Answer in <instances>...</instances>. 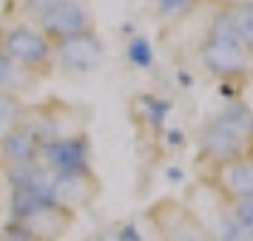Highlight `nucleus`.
Returning <instances> with one entry per match:
<instances>
[{"mask_svg": "<svg viewBox=\"0 0 253 241\" xmlns=\"http://www.w3.org/2000/svg\"><path fill=\"white\" fill-rule=\"evenodd\" d=\"M0 48L9 54V60L17 69L35 71V74H48L51 71V57H54L51 40L40 34L35 26L17 23L12 29H6V34L0 40Z\"/></svg>", "mask_w": 253, "mask_h": 241, "instance_id": "obj_1", "label": "nucleus"}, {"mask_svg": "<svg viewBox=\"0 0 253 241\" xmlns=\"http://www.w3.org/2000/svg\"><path fill=\"white\" fill-rule=\"evenodd\" d=\"M251 128V114L242 108V105H230L228 111L208 122L202 137H199V145H202V153L213 156V159H236V153L242 150V134Z\"/></svg>", "mask_w": 253, "mask_h": 241, "instance_id": "obj_2", "label": "nucleus"}, {"mask_svg": "<svg viewBox=\"0 0 253 241\" xmlns=\"http://www.w3.org/2000/svg\"><path fill=\"white\" fill-rule=\"evenodd\" d=\"M35 29L48 40H66V37H77V34H88L94 29L91 12L85 6V0H77V3H63L51 12L35 17Z\"/></svg>", "mask_w": 253, "mask_h": 241, "instance_id": "obj_3", "label": "nucleus"}, {"mask_svg": "<svg viewBox=\"0 0 253 241\" xmlns=\"http://www.w3.org/2000/svg\"><path fill=\"white\" fill-rule=\"evenodd\" d=\"M54 48V57L66 71L71 74H85V71H94L100 63H103V43L97 40V34H77V37H66V40H57L51 43Z\"/></svg>", "mask_w": 253, "mask_h": 241, "instance_id": "obj_4", "label": "nucleus"}, {"mask_svg": "<svg viewBox=\"0 0 253 241\" xmlns=\"http://www.w3.org/2000/svg\"><path fill=\"white\" fill-rule=\"evenodd\" d=\"M43 168L51 173H85L88 171V142L85 137H57L40 148Z\"/></svg>", "mask_w": 253, "mask_h": 241, "instance_id": "obj_5", "label": "nucleus"}, {"mask_svg": "<svg viewBox=\"0 0 253 241\" xmlns=\"http://www.w3.org/2000/svg\"><path fill=\"white\" fill-rule=\"evenodd\" d=\"M29 241H57L71 224V210L60 207L57 202H46L35 213L12 221Z\"/></svg>", "mask_w": 253, "mask_h": 241, "instance_id": "obj_6", "label": "nucleus"}, {"mask_svg": "<svg viewBox=\"0 0 253 241\" xmlns=\"http://www.w3.org/2000/svg\"><path fill=\"white\" fill-rule=\"evenodd\" d=\"M97 193V184H94L91 173H54L51 179V202H57L60 207H80L88 205Z\"/></svg>", "mask_w": 253, "mask_h": 241, "instance_id": "obj_7", "label": "nucleus"}, {"mask_svg": "<svg viewBox=\"0 0 253 241\" xmlns=\"http://www.w3.org/2000/svg\"><path fill=\"white\" fill-rule=\"evenodd\" d=\"M202 63L208 71H213L219 77H233V74H245L251 66L248 48L245 46H230V43H216L208 40L202 48Z\"/></svg>", "mask_w": 253, "mask_h": 241, "instance_id": "obj_8", "label": "nucleus"}, {"mask_svg": "<svg viewBox=\"0 0 253 241\" xmlns=\"http://www.w3.org/2000/svg\"><path fill=\"white\" fill-rule=\"evenodd\" d=\"M0 156L6 159V165H29V162L40 159V139L32 122H20L9 137L0 142Z\"/></svg>", "mask_w": 253, "mask_h": 241, "instance_id": "obj_9", "label": "nucleus"}, {"mask_svg": "<svg viewBox=\"0 0 253 241\" xmlns=\"http://www.w3.org/2000/svg\"><path fill=\"white\" fill-rule=\"evenodd\" d=\"M222 184L236 199L253 196V162H239V159L228 162L222 168Z\"/></svg>", "mask_w": 253, "mask_h": 241, "instance_id": "obj_10", "label": "nucleus"}, {"mask_svg": "<svg viewBox=\"0 0 253 241\" xmlns=\"http://www.w3.org/2000/svg\"><path fill=\"white\" fill-rule=\"evenodd\" d=\"M26 105L14 91H0V142L23 122Z\"/></svg>", "mask_w": 253, "mask_h": 241, "instance_id": "obj_11", "label": "nucleus"}, {"mask_svg": "<svg viewBox=\"0 0 253 241\" xmlns=\"http://www.w3.org/2000/svg\"><path fill=\"white\" fill-rule=\"evenodd\" d=\"M230 20L236 26L245 48H253V6H239L236 12H230Z\"/></svg>", "mask_w": 253, "mask_h": 241, "instance_id": "obj_12", "label": "nucleus"}, {"mask_svg": "<svg viewBox=\"0 0 253 241\" xmlns=\"http://www.w3.org/2000/svg\"><path fill=\"white\" fill-rule=\"evenodd\" d=\"M128 60H131L137 69H151L154 51H151V43L145 37H131V43H128Z\"/></svg>", "mask_w": 253, "mask_h": 241, "instance_id": "obj_13", "label": "nucleus"}, {"mask_svg": "<svg viewBox=\"0 0 253 241\" xmlns=\"http://www.w3.org/2000/svg\"><path fill=\"white\" fill-rule=\"evenodd\" d=\"M139 103L145 105V114H148L151 119V125H162V119L168 116V111H171V103L168 100H157V97H142Z\"/></svg>", "mask_w": 253, "mask_h": 241, "instance_id": "obj_14", "label": "nucleus"}, {"mask_svg": "<svg viewBox=\"0 0 253 241\" xmlns=\"http://www.w3.org/2000/svg\"><path fill=\"white\" fill-rule=\"evenodd\" d=\"M17 77H20V69H17L12 60H9V54L0 48V91H12Z\"/></svg>", "mask_w": 253, "mask_h": 241, "instance_id": "obj_15", "label": "nucleus"}, {"mask_svg": "<svg viewBox=\"0 0 253 241\" xmlns=\"http://www.w3.org/2000/svg\"><path fill=\"white\" fill-rule=\"evenodd\" d=\"M219 241H253V230H248L245 224H239L236 218H228V221L222 224Z\"/></svg>", "mask_w": 253, "mask_h": 241, "instance_id": "obj_16", "label": "nucleus"}, {"mask_svg": "<svg viewBox=\"0 0 253 241\" xmlns=\"http://www.w3.org/2000/svg\"><path fill=\"white\" fill-rule=\"evenodd\" d=\"M63 3H77V0H23V9L32 14V20H35V17L51 12V9H57Z\"/></svg>", "mask_w": 253, "mask_h": 241, "instance_id": "obj_17", "label": "nucleus"}, {"mask_svg": "<svg viewBox=\"0 0 253 241\" xmlns=\"http://www.w3.org/2000/svg\"><path fill=\"white\" fill-rule=\"evenodd\" d=\"M233 218H236L239 224H245L248 230H253V196L236 202V216H233Z\"/></svg>", "mask_w": 253, "mask_h": 241, "instance_id": "obj_18", "label": "nucleus"}, {"mask_svg": "<svg viewBox=\"0 0 253 241\" xmlns=\"http://www.w3.org/2000/svg\"><path fill=\"white\" fill-rule=\"evenodd\" d=\"M117 241H142L137 224H134V221H126L123 227L117 230Z\"/></svg>", "mask_w": 253, "mask_h": 241, "instance_id": "obj_19", "label": "nucleus"}, {"mask_svg": "<svg viewBox=\"0 0 253 241\" xmlns=\"http://www.w3.org/2000/svg\"><path fill=\"white\" fill-rule=\"evenodd\" d=\"M188 6V0H160V14H176Z\"/></svg>", "mask_w": 253, "mask_h": 241, "instance_id": "obj_20", "label": "nucleus"}, {"mask_svg": "<svg viewBox=\"0 0 253 241\" xmlns=\"http://www.w3.org/2000/svg\"><path fill=\"white\" fill-rule=\"evenodd\" d=\"M0 241H29V239H26V236H23V233H20L17 227H14V224H9V230H6V236H3Z\"/></svg>", "mask_w": 253, "mask_h": 241, "instance_id": "obj_21", "label": "nucleus"}, {"mask_svg": "<svg viewBox=\"0 0 253 241\" xmlns=\"http://www.w3.org/2000/svg\"><path fill=\"white\" fill-rule=\"evenodd\" d=\"M182 134H179V131H176V128H171V131H168V142H171V145H182Z\"/></svg>", "mask_w": 253, "mask_h": 241, "instance_id": "obj_22", "label": "nucleus"}, {"mask_svg": "<svg viewBox=\"0 0 253 241\" xmlns=\"http://www.w3.org/2000/svg\"><path fill=\"white\" fill-rule=\"evenodd\" d=\"M182 176L185 173L179 171V168H168V179H171V182H182Z\"/></svg>", "mask_w": 253, "mask_h": 241, "instance_id": "obj_23", "label": "nucleus"}, {"mask_svg": "<svg viewBox=\"0 0 253 241\" xmlns=\"http://www.w3.org/2000/svg\"><path fill=\"white\" fill-rule=\"evenodd\" d=\"M85 241H117V236H111V233H97V236H91V239Z\"/></svg>", "mask_w": 253, "mask_h": 241, "instance_id": "obj_24", "label": "nucleus"}, {"mask_svg": "<svg viewBox=\"0 0 253 241\" xmlns=\"http://www.w3.org/2000/svg\"><path fill=\"white\" fill-rule=\"evenodd\" d=\"M179 82H182V88H191V77L185 71H179Z\"/></svg>", "mask_w": 253, "mask_h": 241, "instance_id": "obj_25", "label": "nucleus"}, {"mask_svg": "<svg viewBox=\"0 0 253 241\" xmlns=\"http://www.w3.org/2000/svg\"><path fill=\"white\" fill-rule=\"evenodd\" d=\"M0 239H3V227H0Z\"/></svg>", "mask_w": 253, "mask_h": 241, "instance_id": "obj_26", "label": "nucleus"}, {"mask_svg": "<svg viewBox=\"0 0 253 241\" xmlns=\"http://www.w3.org/2000/svg\"><path fill=\"white\" fill-rule=\"evenodd\" d=\"M251 128H253V119H251Z\"/></svg>", "mask_w": 253, "mask_h": 241, "instance_id": "obj_27", "label": "nucleus"}]
</instances>
